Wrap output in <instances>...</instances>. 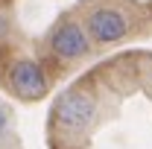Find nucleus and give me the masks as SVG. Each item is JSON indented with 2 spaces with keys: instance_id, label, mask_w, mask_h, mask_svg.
I'll list each match as a JSON object with an SVG mask.
<instances>
[{
  "instance_id": "obj_1",
  "label": "nucleus",
  "mask_w": 152,
  "mask_h": 149,
  "mask_svg": "<svg viewBox=\"0 0 152 149\" xmlns=\"http://www.w3.org/2000/svg\"><path fill=\"white\" fill-rule=\"evenodd\" d=\"M96 117V99L82 88H70V91L58 93L56 105H53V123L67 134H79L85 131Z\"/></svg>"
},
{
  "instance_id": "obj_2",
  "label": "nucleus",
  "mask_w": 152,
  "mask_h": 149,
  "mask_svg": "<svg viewBox=\"0 0 152 149\" xmlns=\"http://www.w3.org/2000/svg\"><path fill=\"white\" fill-rule=\"evenodd\" d=\"M85 29L94 44H117L132 32V20L129 15L120 9V6H111V3H102V6H94L88 15H85Z\"/></svg>"
},
{
  "instance_id": "obj_3",
  "label": "nucleus",
  "mask_w": 152,
  "mask_h": 149,
  "mask_svg": "<svg viewBox=\"0 0 152 149\" xmlns=\"http://www.w3.org/2000/svg\"><path fill=\"white\" fill-rule=\"evenodd\" d=\"M50 50L64 61H76L91 53V35L79 20H61L50 32Z\"/></svg>"
},
{
  "instance_id": "obj_4",
  "label": "nucleus",
  "mask_w": 152,
  "mask_h": 149,
  "mask_svg": "<svg viewBox=\"0 0 152 149\" xmlns=\"http://www.w3.org/2000/svg\"><path fill=\"white\" fill-rule=\"evenodd\" d=\"M9 88L15 96L20 99H41L47 88H50V79L41 70V64L32 58H20L9 67Z\"/></svg>"
},
{
  "instance_id": "obj_5",
  "label": "nucleus",
  "mask_w": 152,
  "mask_h": 149,
  "mask_svg": "<svg viewBox=\"0 0 152 149\" xmlns=\"http://www.w3.org/2000/svg\"><path fill=\"white\" fill-rule=\"evenodd\" d=\"M6 129H9V117H6V111H0V137L6 134Z\"/></svg>"
}]
</instances>
